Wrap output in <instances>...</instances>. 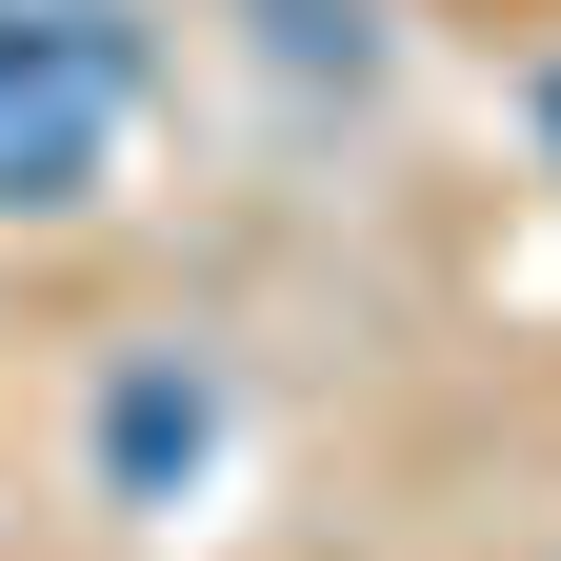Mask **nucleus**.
Wrapping results in <instances>:
<instances>
[{"label":"nucleus","mask_w":561,"mask_h":561,"mask_svg":"<svg viewBox=\"0 0 561 561\" xmlns=\"http://www.w3.org/2000/svg\"><path fill=\"white\" fill-rule=\"evenodd\" d=\"M121 101H140V41H121V21H81V0H0V221L101 201Z\"/></svg>","instance_id":"1"},{"label":"nucleus","mask_w":561,"mask_h":561,"mask_svg":"<svg viewBox=\"0 0 561 561\" xmlns=\"http://www.w3.org/2000/svg\"><path fill=\"white\" fill-rule=\"evenodd\" d=\"M201 442H221V401H201L181 362H140V381L101 401V481H121V502H181V481H201Z\"/></svg>","instance_id":"2"}]
</instances>
